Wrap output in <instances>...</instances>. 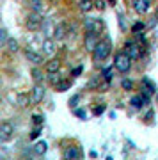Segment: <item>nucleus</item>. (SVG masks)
<instances>
[{
	"label": "nucleus",
	"instance_id": "1",
	"mask_svg": "<svg viewBox=\"0 0 158 160\" xmlns=\"http://www.w3.org/2000/svg\"><path fill=\"white\" fill-rule=\"evenodd\" d=\"M110 53H112V41L108 39V38H105V39H101L98 43V46L94 48L92 59H94V62H101V61H105Z\"/></svg>",
	"mask_w": 158,
	"mask_h": 160
},
{
	"label": "nucleus",
	"instance_id": "2",
	"mask_svg": "<svg viewBox=\"0 0 158 160\" xmlns=\"http://www.w3.org/2000/svg\"><path fill=\"white\" fill-rule=\"evenodd\" d=\"M131 61L133 59L126 53V52H117L114 55V68L117 69L119 73H128L131 69Z\"/></svg>",
	"mask_w": 158,
	"mask_h": 160
},
{
	"label": "nucleus",
	"instance_id": "3",
	"mask_svg": "<svg viewBox=\"0 0 158 160\" xmlns=\"http://www.w3.org/2000/svg\"><path fill=\"white\" fill-rule=\"evenodd\" d=\"M43 23H45V18H43L41 12L30 11L27 14V18H25V27H27V30H30V32H37V30H41L43 29Z\"/></svg>",
	"mask_w": 158,
	"mask_h": 160
},
{
	"label": "nucleus",
	"instance_id": "4",
	"mask_svg": "<svg viewBox=\"0 0 158 160\" xmlns=\"http://www.w3.org/2000/svg\"><path fill=\"white\" fill-rule=\"evenodd\" d=\"M84 29L85 32H94V34H101L103 32V23L101 20H98V18H85L84 20Z\"/></svg>",
	"mask_w": 158,
	"mask_h": 160
},
{
	"label": "nucleus",
	"instance_id": "5",
	"mask_svg": "<svg viewBox=\"0 0 158 160\" xmlns=\"http://www.w3.org/2000/svg\"><path fill=\"white\" fill-rule=\"evenodd\" d=\"M25 59H27L28 62H32L34 66H41L45 61V53H39V52H36L34 48H25Z\"/></svg>",
	"mask_w": 158,
	"mask_h": 160
},
{
	"label": "nucleus",
	"instance_id": "6",
	"mask_svg": "<svg viewBox=\"0 0 158 160\" xmlns=\"http://www.w3.org/2000/svg\"><path fill=\"white\" fill-rule=\"evenodd\" d=\"M100 41H101V39H100V34H94V32H85V36H84V46H85V50L89 52V53H92Z\"/></svg>",
	"mask_w": 158,
	"mask_h": 160
},
{
	"label": "nucleus",
	"instance_id": "7",
	"mask_svg": "<svg viewBox=\"0 0 158 160\" xmlns=\"http://www.w3.org/2000/svg\"><path fill=\"white\" fill-rule=\"evenodd\" d=\"M45 96H46V87L43 86V84H34V87L30 89V98H32V103H34V105L41 103L43 100H45Z\"/></svg>",
	"mask_w": 158,
	"mask_h": 160
},
{
	"label": "nucleus",
	"instance_id": "8",
	"mask_svg": "<svg viewBox=\"0 0 158 160\" xmlns=\"http://www.w3.org/2000/svg\"><path fill=\"white\" fill-rule=\"evenodd\" d=\"M12 133H14V125L9 123V121H2L0 123V141L2 142L9 141L12 137Z\"/></svg>",
	"mask_w": 158,
	"mask_h": 160
},
{
	"label": "nucleus",
	"instance_id": "9",
	"mask_svg": "<svg viewBox=\"0 0 158 160\" xmlns=\"http://www.w3.org/2000/svg\"><path fill=\"white\" fill-rule=\"evenodd\" d=\"M124 48H126L124 52H126V53H128L133 61H139V59L142 57V46L141 45H135L133 41H126Z\"/></svg>",
	"mask_w": 158,
	"mask_h": 160
},
{
	"label": "nucleus",
	"instance_id": "10",
	"mask_svg": "<svg viewBox=\"0 0 158 160\" xmlns=\"http://www.w3.org/2000/svg\"><path fill=\"white\" fill-rule=\"evenodd\" d=\"M41 48H43V53H45L46 57H52L53 53H55V39L53 38H45L43 43H41Z\"/></svg>",
	"mask_w": 158,
	"mask_h": 160
},
{
	"label": "nucleus",
	"instance_id": "11",
	"mask_svg": "<svg viewBox=\"0 0 158 160\" xmlns=\"http://www.w3.org/2000/svg\"><path fill=\"white\" fill-rule=\"evenodd\" d=\"M30 103H32L30 92H25V91L16 92V105H18V107H22V109H25V107H28Z\"/></svg>",
	"mask_w": 158,
	"mask_h": 160
},
{
	"label": "nucleus",
	"instance_id": "12",
	"mask_svg": "<svg viewBox=\"0 0 158 160\" xmlns=\"http://www.w3.org/2000/svg\"><path fill=\"white\" fill-rule=\"evenodd\" d=\"M80 157H82V151H80V148H77V146H69V148L64 149V155H62V158L64 160H78Z\"/></svg>",
	"mask_w": 158,
	"mask_h": 160
},
{
	"label": "nucleus",
	"instance_id": "13",
	"mask_svg": "<svg viewBox=\"0 0 158 160\" xmlns=\"http://www.w3.org/2000/svg\"><path fill=\"white\" fill-rule=\"evenodd\" d=\"M151 7V0H133V9L139 14H146Z\"/></svg>",
	"mask_w": 158,
	"mask_h": 160
},
{
	"label": "nucleus",
	"instance_id": "14",
	"mask_svg": "<svg viewBox=\"0 0 158 160\" xmlns=\"http://www.w3.org/2000/svg\"><path fill=\"white\" fill-rule=\"evenodd\" d=\"M45 69H46V73H59V71H61V61H59V59H50V61H46Z\"/></svg>",
	"mask_w": 158,
	"mask_h": 160
},
{
	"label": "nucleus",
	"instance_id": "15",
	"mask_svg": "<svg viewBox=\"0 0 158 160\" xmlns=\"http://www.w3.org/2000/svg\"><path fill=\"white\" fill-rule=\"evenodd\" d=\"M66 25L64 23H57L55 25V30H53V39L55 41H62L64 38H66Z\"/></svg>",
	"mask_w": 158,
	"mask_h": 160
},
{
	"label": "nucleus",
	"instance_id": "16",
	"mask_svg": "<svg viewBox=\"0 0 158 160\" xmlns=\"http://www.w3.org/2000/svg\"><path fill=\"white\" fill-rule=\"evenodd\" d=\"M142 86H144V89H142V91L146 92V94H156V86H155V84H153L151 80L147 78V77H144V78H142Z\"/></svg>",
	"mask_w": 158,
	"mask_h": 160
},
{
	"label": "nucleus",
	"instance_id": "17",
	"mask_svg": "<svg viewBox=\"0 0 158 160\" xmlns=\"http://www.w3.org/2000/svg\"><path fill=\"white\" fill-rule=\"evenodd\" d=\"M78 9L82 12H85V14H87V12H91L92 9H96V7H94V0H80Z\"/></svg>",
	"mask_w": 158,
	"mask_h": 160
},
{
	"label": "nucleus",
	"instance_id": "18",
	"mask_svg": "<svg viewBox=\"0 0 158 160\" xmlns=\"http://www.w3.org/2000/svg\"><path fill=\"white\" fill-rule=\"evenodd\" d=\"M6 48H7L9 53H18V52H20V43H18L14 38H9L7 43H6Z\"/></svg>",
	"mask_w": 158,
	"mask_h": 160
},
{
	"label": "nucleus",
	"instance_id": "19",
	"mask_svg": "<svg viewBox=\"0 0 158 160\" xmlns=\"http://www.w3.org/2000/svg\"><path fill=\"white\" fill-rule=\"evenodd\" d=\"M30 75H32V78H34L36 84H39L41 80L45 78V75H43V71H41L39 66H34V68L30 69Z\"/></svg>",
	"mask_w": 158,
	"mask_h": 160
},
{
	"label": "nucleus",
	"instance_id": "20",
	"mask_svg": "<svg viewBox=\"0 0 158 160\" xmlns=\"http://www.w3.org/2000/svg\"><path fill=\"white\" fill-rule=\"evenodd\" d=\"M46 149H48V144H46L45 141H37V142L34 144V153L36 155H45Z\"/></svg>",
	"mask_w": 158,
	"mask_h": 160
},
{
	"label": "nucleus",
	"instance_id": "21",
	"mask_svg": "<svg viewBox=\"0 0 158 160\" xmlns=\"http://www.w3.org/2000/svg\"><path fill=\"white\" fill-rule=\"evenodd\" d=\"M27 6L36 12L43 11V0H27Z\"/></svg>",
	"mask_w": 158,
	"mask_h": 160
},
{
	"label": "nucleus",
	"instance_id": "22",
	"mask_svg": "<svg viewBox=\"0 0 158 160\" xmlns=\"http://www.w3.org/2000/svg\"><path fill=\"white\" fill-rule=\"evenodd\" d=\"M48 82H50L52 86H57L59 82H62V77H61V73H48Z\"/></svg>",
	"mask_w": 158,
	"mask_h": 160
},
{
	"label": "nucleus",
	"instance_id": "23",
	"mask_svg": "<svg viewBox=\"0 0 158 160\" xmlns=\"http://www.w3.org/2000/svg\"><path fill=\"white\" fill-rule=\"evenodd\" d=\"M144 29H146V23L144 22H135L131 25V32H133V34H141Z\"/></svg>",
	"mask_w": 158,
	"mask_h": 160
},
{
	"label": "nucleus",
	"instance_id": "24",
	"mask_svg": "<svg viewBox=\"0 0 158 160\" xmlns=\"http://www.w3.org/2000/svg\"><path fill=\"white\" fill-rule=\"evenodd\" d=\"M121 87H123V91H131V89H133V80L131 78H123L121 80Z\"/></svg>",
	"mask_w": 158,
	"mask_h": 160
},
{
	"label": "nucleus",
	"instance_id": "25",
	"mask_svg": "<svg viewBox=\"0 0 158 160\" xmlns=\"http://www.w3.org/2000/svg\"><path fill=\"white\" fill-rule=\"evenodd\" d=\"M69 86H71V82H69V80H62V82H59L55 87H57V91H59V92H64L66 89H69Z\"/></svg>",
	"mask_w": 158,
	"mask_h": 160
},
{
	"label": "nucleus",
	"instance_id": "26",
	"mask_svg": "<svg viewBox=\"0 0 158 160\" xmlns=\"http://www.w3.org/2000/svg\"><path fill=\"white\" fill-rule=\"evenodd\" d=\"M41 130H43V126H37V125H36L34 128H32V132H30V135H28V139H30V141H34V139H37V137H39V133H41Z\"/></svg>",
	"mask_w": 158,
	"mask_h": 160
},
{
	"label": "nucleus",
	"instance_id": "27",
	"mask_svg": "<svg viewBox=\"0 0 158 160\" xmlns=\"http://www.w3.org/2000/svg\"><path fill=\"white\" fill-rule=\"evenodd\" d=\"M7 39H9V36H7V29H6V27H2V30H0V45L6 46Z\"/></svg>",
	"mask_w": 158,
	"mask_h": 160
},
{
	"label": "nucleus",
	"instance_id": "28",
	"mask_svg": "<svg viewBox=\"0 0 158 160\" xmlns=\"http://www.w3.org/2000/svg\"><path fill=\"white\" fill-rule=\"evenodd\" d=\"M32 123L37 126H43V123H45V116H41V114H34L32 116Z\"/></svg>",
	"mask_w": 158,
	"mask_h": 160
},
{
	"label": "nucleus",
	"instance_id": "29",
	"mask_svg": "<svg viewBox=\"0 0 158 160\" xmlns=\"http://www.w3.org/2000/svg\"><path fill=\"white\" fill-rule=\"evenodd\" d=\"M78 102H80V96L78 94H75V96L69 98V107H73V109H77L78 107Z\"/></svg>",
	"mask_w": 158,
	"mask_h": 160
},
{
	"label": "nucleus",
	"instance_id": "30",
	"mask_svg": "<svg viewBox=\"0 0 158 160\" xmlns=\"http://www.w3.org/2000/svg\"><path fill=\"white\" fill-rule=\"evenodd\" d=\"M75 116L80 118V119H87V112L84 109H75Z\"/></svg>",
	"mask_w": 158,
	"mask_h": 160
},
{
	"label": "nucleus",
	"instance_id": "31",
	"mask_svg": "<svg viewBox=\"0 0 158 160\" xmlns=\"http://www.w3.org/2000/svg\"><path fill=\"white\" fill-rule=\"evenodd\" d=\"M94 7L100 9V11H103V9L107 7V4H105V0H94Z\"/></svg>",
	"mask_w": 158,
	"mask_h": 160
},
{
	"label": "nucleus",
	"instance_id": "32",
	"mask_svg": "<svg viewBox=\"0 0 158 160\" xmlns=\"http://www.w3.org/2000/svg\"><path fill=\"white\" fill-rule=\"evenodd\" d=\"M103 78L107 80V82H110V80H112V68H108V69H105V71H103Z\"/></svg>",
	"mask_w": 158,
	"mask_h": 160
},
{
	"label": "nucleus",
	"instance_id": "33",
	"mask_svg": "<svg viewBox=\"0 0 158 160\" xmlns=\"http://www.w3.org/2000/svg\"><path fill=\"white\" fill-rule=\"evenodd\" d=\"M105 109H107V107H105V105H98V107H94V116H100V114H103V112H105Z\"/></svg>",
	"mask_w": 158,
	"mask_h": 160
},
{
	"label": "nucleus",
	"instance_id": "34",
	"mask_svg": "<svg viewBox=\"0 0 158 160\" xmlns=\"http://www.w3.org/2000/svg\"><path fill=\"white\" fill-rule=\"evenodd\" d=\"M80 73H82V66H78V68H75V69H73V75H75V77H78Z\"/></svg>",
	"mask_w": 158,
	"mask_h": 160
},
{
	"label": "nucleus",
	"instance_id": "35",
	"mask_svg": "<svg viewBox=\"0 0 158 160\" xmlns=\"http://www.w3.org/2000/svg\"><path fill=\"white\" fill-rule=\"evenodd\" d=\"M108 4H112V6H114V4H116V0H108Z\"/></svg>",
	"mask_w": 158,
	"mask_h": 160
},
{
	"label": "nucleus",
	"instance_id": "36",
	"mask_svg": "<svg viewBox=\"0 0 158 160\" xmlns=\"http://www.w3.org/2000/svg\"><path fill=\"white\" fill-rule=\"evenodd\" d=\"M156 96H158V92H156Z\"/></svg>",
	"mask_w": 158,
	"mask_h": 160
}]
</instances>
